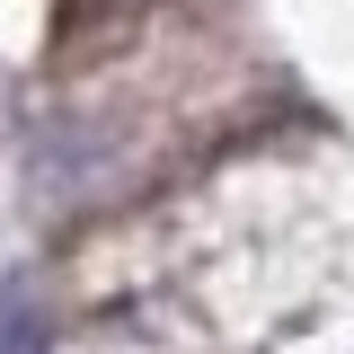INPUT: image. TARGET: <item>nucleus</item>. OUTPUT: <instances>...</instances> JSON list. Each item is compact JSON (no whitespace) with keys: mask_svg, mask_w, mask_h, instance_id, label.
I'll return each instance as SVG.
<instances>
[{"mask_svg":"<svg viewBox=\"0 0 354 354\" xmlns=\"http://www.w3.org/2000/svg\"><path fill=\"white\" fill-rule=\"evenodd\" d=\"M0 354H53V310L36 274H0Z\"/></svg>","mask_w":354,"mask_h":354,"instance_id":"obj_1","label":"nucleus"}]
</instances>
